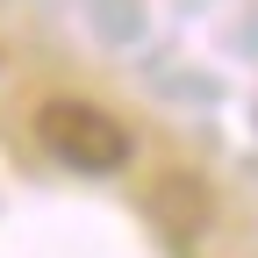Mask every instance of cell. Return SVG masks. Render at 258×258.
Masks as SVG:
<instances>
[{
  "label": "cell",
  "mask_w": 258,
  "mask_h": 258,
  "mask_svg": "<svg viewBox=\"0 0 258 258\" xmlns=\"http://www.w3.org/2000/svg\"><path fill=\"white\" fill-rule=\"evenodd\" d=\"M36 137L72 172H122L129 165V129L93 101H43L36 108Z\"/></svg>",
  "instance_id": "obj_1"
}]
</instances>
